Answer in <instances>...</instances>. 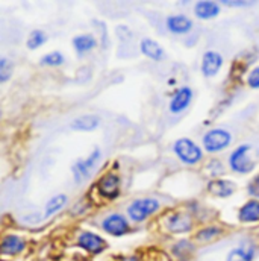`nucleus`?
<instances>
[{
    "label": "nucleus",
    "mask_w": 259,
    "mask_h": 261,
    "mask_svg": "<svg viewBox=\"0 0 259 261\" xmlns=\"http://www.w3.org/2000/svg\"><path fill=\"white\" fill-rule=\"evenodd\" d=\"M232 141V135L224 129H212L203 137V147L208 152H218L226 149Z\"/></svg>",
    "instance_id": "20e7f679"
},
{
    "label": "nucleus",
    "mask_w": 259,
    "mask_h": 261,
    "mask_svg": "<svg viewBox=\"0 0 259 261\" xmlns=\"http://www.w3.org/2000/svg\"><path fill=\"white\" fill-rule=\"evenodd\" d=\"M102 226H103V229H105L106 232H109V234H112V236H122V234H125V232L128 231V228H129L126 219H125L122 214H111V216H108V217L103 220Z\"/></svg>",
    "instance_id": "1a4fd4ad"
},
{
    "label": "nucleus",
    "mask_w": 259,
    "mask_h": 261,
    "mask_svg": "<svg viewBox=\"0 0 259 261\" xmlns=\"http://www.w3.org/2000/svg\"><path fill=\"white\" fill-rule=\"evenodd\" d=\"M168 228L173 232H187L191 228V219L184 214H175L168 219Z\"/></svg>",
    "instance_id": "a211bd4d"
},
{
    "label": "nucleus",
    "mask_w": 259,
    "mask_h": 261,
    "mask_svg": "<svg viewBox=\"0 0 259 261\" xmlns=\"http://www.w3.org/2000/svg\"><path fill=\"white\" fill-rule=\"evenodd\" d=\"M158 210H159V202L156 199L146 197V199L133 200L128 208V214L133 222H142Z\"/></svg>",
    "instance_id": "f03ea898"
},
{
    "label": "nucleus",
    "mask_w": 259,
    "mask_h": 261,
    "mask_svg": "<svg viewBox=\"0 0 259 261\" xmlns=\"http://www.w3.org/2000/svg\"><path fill=\"white\" fill-rule=\"evenodd\" d=\"M97 190L103 197L114 199L120 193V179L114 173H106L105 176L100 178L97 184Z\"/></svg>",
    "instance_id": "423d86ee"
},
{
    "label": "nucleus",
    "mask_w": 259,
    "mask_h": 261,
    "mask_svg": "<svg viewBox=\"0 0 259 261\" xmlns=\"http://www.w3.org/2000/svg\"><path fill=\"white\" fill-rule=\"evenodd\" d=\"M247 192H249V195L252 196V197H256V199H259V175H256V176L249 182V186H247Z\"/></svg>",
    "instance_id": "a878e982"
},
{
    "label": "nucleus",
    "mask_w": 259,
    "mask_h": 261,
    "mask_svg": "<svg viewBox=\"0 0 259 261\" xmlns=\"http://www.w3.org/2000/svg\"><path fill=\"white\" fill-rule=\"evenodd\" d=\"M255 255L253 248H235L234 251L229 252L227 261H252Z\"/></svg>",
    "instance_id": "aec40b11"
},
{
    "label": "nucleus",
    "mask_w": 259,
    "mask_h": 261,
    "mask_svg": "<svg viewBox=\"0 0 259 261\" xmlns=\"http://www.w3.org/2000/svg\"><path fill=\"white\" fill-rule=\"evenodd\" d=\"M41 63L44 65H53V67H58V65L64 64V55L60 54V52H52V54H47L43 57Z\"/></svg>",
    "instance_id": "5701e85b"
},
{
    "label": "nucleus",
    "mask_w": 259,
    "mask_h": 261,
    "mask_svg": "<svg viewBox=\"0 0 259 261\" xmlns=\"http://www.w3.org/2000/svg\"><path fill=\"white\" fill-rule=\"evenodd\" d=\"M220 14V8L215 2L211 0H203L195 5V15L202 20H209L214 18Z\"/></svg>",
    "instance_id": "ddd939ff"
},
{
    "label": "nucleus",
    "mask_w": 259,
    "mask_h": 261,
    "mask_svg": "<svg viewBox=\"0 0 259 261\" xmlns=\"http://www.w3.org/2000/svg\"><path fill=\"white\" fill-rule=\"evenodd\" d=\"M46 41H47L46 32H43V31H32L31 35H29V38H27V47L31 50H34V49L43 46Z\"/></svg>",
    "instance_id": "4be33fe9"
},
{
    "label": "nucleus",
    "mask_w": 259,
    "mask_h": 261,
    "mask_svg": "<svg viewBox=\"0 0 259 261\" xmlns=\"http://www.w3.org/2000/svg\"><path fill=\"white\" fill-rule=\"evenodd\" d=\"M24 249V242L17 237V236H8L2 242V252L6 255H14L18 254Z\"/></svg>",
    "instance_id": "dca6fc26"
},
{
    "label": "nucleus",
    "mask_w": 259,
    "mask_h": 261,
    "mask_svg": "<svg viewBox=\"0 0 259 261\" xmlns=\"http://www.w3.org/2000/svg\"><path fill=\"white\" fill-rule=\"evenodd\" d=\"M247 82L252 88H259V67L253 68L247 77Z\"/></svg>",
    "instance_id": "bb28decb"
},
{
    "label": "nucleus",
    "mask_w": 259,
    "mask_h": 261,
    "mask_svg": "<svg viewBox=\"0 0 259 261\" xmlns=\"http://www.w3.org/2000/svg\"><path fill=\"white\" fill-rule=\"evenodd\" d=\"M223 3L227 5V6H246V5H252L249 2H223Z\"/></svg>",
    "instance_id": "cd10ccee"
},
{
    "label": "nucleus",
    "mask_w": 259,
    "mask_h": 261,
    "mask_svg": "<svg viewBox=\"0 0 259 261\" xmlns=\"http://www.w3.org/2000/svg\"><path fill=\"white\" fill-rule=\"evenodd\" d=\"M191 100H193V91H191V88L182 87L171 97V100H170V111L173 114H179V113H182L184 110L188 108V105L191 103Z\"/></svg>",
    "instance_id": "0eeeda50"
},
{
    "label": "nucleus",
    "mask_w": 259,
    "mask_h": 261,
    "mask_svg": "<svg viewBox=\"0 0 259 261\" xmlns=\"http://www.w3.org/2000/svg\"><path fill=\"white\" fill-rule=\"evenodd\" d=\"M65 202H67V196L65 195L53 196V197L47 202V205H46V213H44V216H46V217L53 216L55 213H58V211L64 206Z\"/></svg>",
    "instance_id": "412c9836"
},
{
    "label": "nucleus",
    "mask_w": 259,
    "mask_h": 261,
    "mask_svg": "<svg viewBox=\"0 0 259 261\" xmlns=\"http://www.w3.org/2000/svg\"><path fill=\"white\" fill-rule=\"evenodd\" d=\"M12 68H14V65L11 64V61L8 58L0 60V81L2 82H6L9 79V76L12 74Z\"/></svg>",
    "instance_id": "b1692460"
},
{
    "label": "nucleus",
    "mask_w": 259,
    "mask_h": 261,
    "mask_svg": "<svg viewBox=\"0 0 259 261\" xmlns=\"http://www.w3.org/2000/svg\"><path fill=\"white\" fill-rule=\"evenodd\" d=\"M73 46L76 49L77 54H87L90 50H93L96 47V38L90 34L87 35H77L73 38Z\"/></svg>",
    "instance_id": "f3484780"
},
{
    "label": "nucleus",
    "mask_w": 259,
    "mask_h": 261,
    "mask_svg": "<svg viewBox=\"0 0 259 261\" xmlns=\"http://www.w3.org/2000/svg\"><path fill=\"white\" fill-rule=\"evenodd\" d=\"M126 261H138V260H136V258H133V257H130V258H128Z\"/></svg>",
    "instance_id": "c85d7f7f"
},
{
    "label": "nucleus",
    "mask_w": 259,
    "mask_h": 261,
    "mask_svg": "<svg viewBox=\"0 0 259 261\" xmlns=\"http://www.w3.org/2000/svg\"><path fill=\"white\" fill-rule=\"evenodd\" d=\"M220 234V229L218 228H205V229H202L200 232H198V236H197V239L198 240H211L212 237H215V236H218Z\"/></svg>",
    "instance_id": "393cba45"
},
{
    "label": "nucleus",
    "mask_w": 259,
    "mask_h": 261,
    "mask_svg": "<svg viewBox=\"0 0 259 261\" xmlns=\"http://www.w3.org/2000/svg\"><path fill=\"white\" fill-rule=\"evenodd\" d=\"M99 160H100V149L96 147L88 158L80 160L73 166V175H74V179H76L77 184L91 176V173H93L96 164L99 163Z\"/></svg>",
    "instance_id": "39448f33"
},
{
    "label": "nucleus",
    "mask_w": 259,
    "mask_h": 261,
    "mask_svg": "<svg viewBox=\"0 0 259 261\" xmlns=\"http://www.w3.org/2000/svg\"><path fill=\"white\" fill-rule=\"evenodd\" d=\"M231 169L237 173H250L255 167V158L252 156V146L249 144H243L240 147H237L229 160Z\"/></svg>",
    "instance_id": "f257e3e1"
},
{
    "label": "nucleus",
    "mask_w": 259,
    "mask_h": 261,
    "mask_svg": "<svg viewBox=\"0 0 259 261\" xmlns=\"http://www.w3.org/2000/svg\"><path fill=\"white\" fill-rule=\"evenodd\" d=\"M208 190H209L214 196H218V197H229V196L234 195L235 186H234V182H231V181H227V179H215V181H211V182H209Z\"/></svg>",
    "instance_id": "f8f14e48"
},
{
    "label": "nucleus",
    "mask_w": 259,
    "mask_h": 261,
    "mask_svg": "<svg viewBox=\"0 0 259 261\" xmlns=\"http://www.w3.org/2000/svg\"><path fill=\"white\" fill-rule=\"evenodd\" d=\"M141 52L149 57L150 60H155V61H161L164 58V49L153 40H142L141 41Z\"/></svg>",
    "instance_id": "2eb2a0df"
},
{
    "label": "nucleus",
    "mask_w": 259,
    "mask_h": 261,
    "mask_svg": "<svg viewBox=\"0 0 259 261\" xmlns=\"http://www.w3.org/2000/svg\"><path fill=\"white\" fill-rule=\"evenodd\" d=\"M221 65H223V57L218 52L209 50V52H206L203 55V60H202V73L206 77H212V76H215L220 71Z\"/></svg>",
    "instance_id": "6e6552de"
},
{
    "label": "nucleus",
    "mask_w": 259,
    "mask_h": 261,
    "mask_svg": "<svg viewBox=\"0 0 259 261\" xmlns=\"http://www.w3.org/2000/svg\"><path fill=\"white\" fill-rule=\"evenodd\" d=\"M79 245L85 251H88L91 254H99L105 248L103 239L99 237V236H96V234H93V232H82L80 237H79Z\"/></svg>",
    "instance_id": "9d476101"
},
{
    "label": "nucleus",
    "mask_w": 259,
    "mask_h": 261,
    "mask_svg": "<svg viewBox=\"0 0 259 261\" xmlns=\"http://www.w3.org/2000/svg\"><path fill=\"white\" fill-rule=\"evenodd\" d=\"M238 217L241 222L246 223H252V222H258L259 220V200H249L246 205L241 206Z\"/></svg>",
    "instance_id": "4468645a"
},
{
    "label": "nucleus",
    "mask_w": 259,
    "mask_h": 261,
    "mask_svg": "<svg viewBox=\"0 0 259 261\" xmlns=\"http://www.w3.org/2000/svg\"><path fill=\"white\" fill-rule=\"evenodd\" d=\"M99 117L97 116H82V117H77L76 120H73L71 123V128L76 130H94L99 126Z\"/></svg>",
    "instance_id": "6ab92c4d"
},
{
    "label": "nucleus",
    "mask_w": 259,
    "mask_h": 261,
    "mask_svg": "<svg viewBox=\"0 0 259 261\" xmlns=\"http://www.w3.org/2000/svg\"><path fill=\"white\" fill-rule=\"evenodd\" d=\"M175 152L179 156V160L187 164H197L203 156L202 149L190 138H179L175 143Z\"/></svg>",
    "instance_id": "7ed1b4c3"
},
{
    "label": "nucleus",
    "mask_w": 259,
    "mask_h": 261,
    "mask_svg": "<svg viewBox=\"0 0 259 261\" xmlns=\"http://www.w3.org/2000/svg\"><path fill=\"white\" fill-rule=\"evenodd\" d=\"M167 28L173 34H187L193 28V21L185 15H171L167 18Z\"/></svg>",
    "instance_id": "9b49d317"
}]
</instances>
